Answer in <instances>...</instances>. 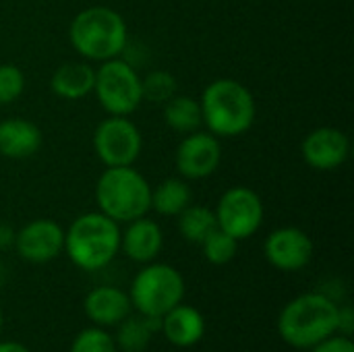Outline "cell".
I'll return each instance as SVG.
<instances>
[{"label": "cell", "instance_id": "obj_32", "mask_svg": "<svg viewBox=\"0 0 354 352\" xmlns=\"http://www.w3.org/2000/svg\"><path fill=\"white\" fill-rule=\"evenodd\" d=\"M2 324H4V315H2V311H0V332H2Z\"/></svg>", "mask_w": 354, "mask_h": 352}, {"label": "cell", "instance_id": "obj_4", "mask_svg": "<svg viewBox=\"0 0 354 352\" xmlns=\"http://www.w3.org/2000/svg\"><path fill=\"white\" fill-rule=\"evenodd\" d=\"M71 46L85 58L104 62L118 58L129 41L122 15L108 6H89L75 15L68 27Z\"/></svg>", "mask_w": 354, "mask_h": 352}, {"label": "cell", "instance_id": "obj_6", "mask_svg": "<svg viewBox=\"0 0 354 352\" xmlns=\"http://www.w3.org/2000/svg\"><path fill=\"white\" fill-rule=\"evenodd\" d=\"M129 299L139 315L162 317L185 299V278L168 263H145L133 278Z\"/></svg>", "mask_w": 354, "mask_h": 352}, {"label": "cell", "instance_id": "obj_22", "mask_svg": "<svg viewBox=\"0 0 354 352\" xmlns=\"http://www.w3.org/2000/svg\"><path fill=\"white\" fill-rule=\"evenodd\" d=\"M116 328L118 330H116L114 342H116V349L122 352H143L149 346V340L153 336V332L143 315H139V317L129 315Z\"/></svg>", "mask_w": 354, "mask_h": 352}, {"label": "cell", "instance_id": "obj_5", "mask_svg": "<svg viewBox=\"0 0 354 352\" xmlns=\"http://www.w3.org/2000/svg\"><path fill=\"white\" fill-rule=\"evenodd\" d=\"M97 212L118 224L147 216L151 205V185L133 166L106 168L95 183Z\"/></svg>", "mask_w": 354, "mask_h": 352}, {"label": "cell", "instance_id": "obj_15", "mask_svg": "<svg viewBox=\"0 0 354 352\" xmlns=\"http://www.w3.org/2000/svg\"><path fill=\"white\" fill-rule=\"evenodd\" d=\"M85 315L97 328H112L127 319L133 311L129 293L118 286H95L83 301Z\"/></svg>", "mask_w": 354, "mask_h": 352}, {"label": "cell", "instance_id": "obj_24", "mask_svg": "<svg viewBox=\"0 0 354 352\" xmlns=\"http://www.w3.org/2000/svg\"><path fill=\"white\" fill-rule=\"evenodd\" d=\"M178 83L168 71H151L141 79V95L153 104H166L172 95H176Z\"/></svg>", "mask_w": 354, "mask_h": 352}, {"label": "cell", "instance_id": "obj_18", "mask_svg": "<svg viewBox=\"0 0 354 352\" xmlns=\"http://www.w3.org/2000/svg\"><path fill=\"white\" fill-rule=\"evenodd\" d=\"M95 68L89 62H64L50 79V89L62 100L77 102L93 93Z\"/></svg>", "mask_w": 354, "mask_h": 352}, {"label": "cell", "instance_id": "obj_12", "mask_svg": "<svg viewBox=\"0 0 354 352\" xmlns=\"http://www.w3.org/2000/svg\"><path fill=\"white\" fill-rule=\"evenodd\" d=\"M263 255L268 263L280 272H299L313 259V241L297 226H282L268 234Z\"/></svg>", "mask_w": 354, "mask_h": 352}, {"label": "cell", "instance_id": "obj_10", "mask_svg": "<svg viewBox=\"0 0 354 352\" xmlns=\"http://www.w3.org/2000/svg\"><path fill=\"white\" fill-rule=\"evenodd\" d=\"M174 164L185 180H201L212 176L222 164V143L209 131L185 135L174 154Z\"/></svg>", "mask_w": 354, "mask_h": 352}, {"label": "cell", "instance_id": "obj_3", "mask_svg": "<svg viewBox=\"0 0 354 352\" xmlns=\"http://www.w3.org/2000/svg\"><path fill=\"white\" fill-rule=\"evenodd\" d=\"M120 251V224L102 212H87L64 230V253L83 272L104 270Z\"/></svg>", "mask_w": 354, "mask_h": 352}, {"label": "cell", "instance_id": "obj_19", "mask_svg": "<svg viewBox=\"0 0 354 352\" xmlns=\"http://www.w3.org/2000/svg\"><path fill=\"white\" fill-rule=\"evenodd\" d=\"M193 193L189 183L180 176V178H164L160 185H156V189H151V205L149 210H153L160 216L166 218H176L185 207L191 205Z\"/></svg>", "mask_w": 354, "mask_h": 352}, {"label": "cell", "instance_id": "obj_8", "mask_svg": "<svg viewBox=\"0 0 354 352\" xmlns=\"http://www.w3.org/2000/svg\"><path fill=\"white\" fill-rule=\"evenodd\" d=\"M93 149L106 168L133 166L143 149V137L129 116H108L93 133Z\"/></svg>", "mask_w": 354, "mask_h": 352}, {"label": "cell", "instance_id": "obj_28", "mask_svg": "<svg viewBox=\"0 0 354 352\" xmlns=\"http://www.w3.org/2000/svg\"><path fill=\"white\" fill-rule=\"evenodd\" d=\"M354 332V311L351 305H338V334L353 336Z\"/></svg>", "mask_w": 354, "mask_h": 352}, {"label": "cell", "instance_id": "obj_2", "mask_svg": "<svg viewBox=\"0 0 354 352\" xmlns=\"http://www.w3.org/2000/svg\"><path fill=\"white\" fill-rule=\"evenodd\" d=\"M201 114L205 129L218 139H232L247 133L257 116L251 89L236 79H216L201 93Z\"/></svg>", "mask_w": 354, "mask_h": 352}, {"label": "cell", "instance_id": "obj_7", "mask_svg": "<svg viewBox=\"0 0 354 352\" xmlns=\"http://www.w3.org/2000/svg\"><path fill=\"white\" fill-rule=\"evenodd\" d=\"M93 93L110 116H129L143 102L141 77L135 66L120 56L104 60L95 68Z\"/></svg>", "mask_w": 354, "mask_h": 352}, {"label": "cell", "instance_id": "obj_30", "mask_svg": "<svg viewBox=\"0 0 354 352\" xmlns=\"http://www.w3.org/2000/svg\"><path fill=\"white\" fill-rule=\"evenodd\" d=\"M0 352H31L27 346H23L21 342H15V340H4L0 342Z\"/></svg>", "mask_w": 354, "mask_h": 352}, {"label": "cell", "instance_id": "obj_1", "mask_svg": "<svg viewBox=\"0 0 354 352\" xmlns=\"http://www.w3.org/2000/svg\"><path fill=\"white\" fill-rule=\"evenodd\" d=\"M278 334L288 346L311 351L338 334V303L322 290L292 299L278 315Z\"/></svg>", "mask_w": 354, "mask_h": 352}, {"label": "cell", "instance_id": "obj_23", "mask_svg": "<svg viewBox=\"0 0 354 352\" xmlns=\"http://www.w3.org/2000/svg\"><path fill=\"white\" fill-rule=\"evenodd\" d=\"M239 243L234 237H230L228 232L216 228L203 243H201V249H203V257L212 263V266H226L230 263L236 253H239Z\"/></svg>", "mask_w": 354, "mask_h": 352}, {"label": "cell", "instance_id": "obj_26", "mask_svg": "<svg viewBox=\"0 0 354 352\" xmlns=\"http://www.w3.org/2000/svg\"><path fill=\"white\" fill-rule=\"evenodd\" d=\"M25 89V75L17 64H0V106H8L21 98Z\"/></svg>", "mask_w": 354, "mask_h": 352}, {"label": "cell", "instance_id": "obj_25", "mask_svg": "<svg viewBox=\"0 0 354 352\" xmlns=\"http://www.w3.org/2000/svg\"><path fill=\"white\" fill-rule=\"evenodd\" d=\"M68 352H118L114 336L106 332V328H85L77 334Z\"/></svg>", "mask_w": 354, "mask_h": 352}, {"label": "cell", "instance_id": "obj_14", "mask_svg": "<svg viewBox=\"0 0 354 352\" xmlns=\"http://www.w3.org/2000/svg\"><path fill=\"white\" fill-rule=\"evenodd\" d=\"M164 247V234L156 220L137 218L127 222L124 232H120V249L135 263H151Z\"/></svg>", "mask_w": 354, "mask_h": 352}, {"label": "cell", "instance_id": "obj_13", "mask_svg": "<svg viewBox=\"0 0 354 352\" xmlns=\"http://www.w3.org/2000/svg\"><path fill=\"white\" fill-rule=\"evenodd\" d=\"M301 154L307 166H311L313 170L332 172L348 160L351 139L344 131L336 127H319L305 137Z\"/></svg>", "mask_w": 354, "mask_h": 352}, {"label": "cell", "instance_id": "obj_20", "mask_svg": "<svg viewBox=\"0 0 354 352\" xmlns=\"http://www.w3.org/2000/svg\"><path fill=\"white\" fill-rule=\"evenodd\" d=\"M164 122L183 135L195 133L203 127V114H201V104L195 98L189 95H172L164 104Z\"/></svg>", "mask_w": 354, "mask_h": 352}, {"label": "cell", "instance_id": "obj_16", "mask_svg": "<svg viewBox=\"0 0 354 352\" xmlns=\"http://www.w3.org/2000/svg\"><path fill=\"white\" fill-rule=\"evenodd\" d=\"M164 338L178 349H191L199 344L205 336V317L199 309L191 305H176L166 315H162Z\"/></svg>", "mask_w": 354, "mask_h": 352}, {"label": "cell", "instance_id": "obj_17", "mask_svg": "<svg viewBox=\"0 0 354 352\" xmlns=\"http://www.w3.org/2000/svg\"><path fill=\"white\" fill-rule=\"evenodd\" d=\"M41 131L27 118H6L0 122V156L8 160H25L39 151Z\"/></svg>", "mask_w": 354, "mask_h": 352}, {"label": "cell", "instance_id": "obj_9", "mask_svg": "<svg viewBox=\"0 0 354 352\" xmlns=\"http://www.w3.org/2000/svg\"><path fill=\"white\" fill-rule=\"evenodd\" d=\"M214 214L220 230L236 241H245L261 228L266 212L261 197L251 187L236 185L222 193Z\"/></svg>", "mask_w": 354, "mask_h": 352}, {"label": "cell", "instance_id": "obj_21", "mask_svg": "<svg viewBox=\"0 0 354 352\" xmlns=\"http://www.w3.org/2000/svg\"><path fill=\"white\" fill-rule=\"evenodd\" d=\"M176 218H178V232H180V237L185 241H189V243H195V245H201L218 228L214 210H209L205 205L191 203Z\"/></svg>", "mask_w": 354, "mask_h": 352}, {"label": "cell", "instance_id": "obj_11", "mask_svg": "<svg viewBox=\"0 0 354 352\" xmlns=\"http://www.w3.org/2000/svg\"><path fill=\"white\" fill-rule=\"evenodd\" d=\"M12 247L29 263H50L64 251V228L50 218L31 220L15 232Z\"/></svg>", "mask_w": 354, "mask_h": 352}, {"label": "cell", "instance_id": "obj_27", "mask_svg": "<svg viewBox=\"0 0 354 352\" xmlns=\"http://www.w3.org/2000/svg\"><path fill=\"white\" fill-rule=\"evenodd\" d=\"M311 352H354V344L351 336L334 334V336L326 338L324 342H319L317 346H313Z\"/></svg>", "mask_w": 354, "mask_h": 352}, {"label": "cell", "instance_id": "obj_29", "mask_svg": "<svg viewBox=\"0 0 354 352\" xmlns=\"http://www.w3.org/2000/svg\"><path fill=\"white\" fill-rule=\"evenodd\" d=\"M12 245H15V230L6 222H0V251H6Z\"/></svg>", "mask_w": 354, "mask_h": 352}, {"label": "cell", "instance_id": "obj_31", "mask_svg": "<svg viewBox=\"0 0 354 352\" xmlns=\"http://www.w3.org/2000/svg\"><path fill=\"white\" fill-rule=\"evenodd\" d=\"M6 282H8V270H6V266L0 261V290L6 286Z\"/></svg>", "mask_w": 354, "mask_h": 352}]
</instances>
